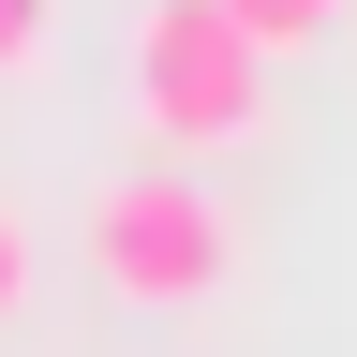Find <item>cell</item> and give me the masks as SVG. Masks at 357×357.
Listing matches in <instances>:
<instances>
[{
    "instance_id": "obj_1",
    "label": "cell",
    "mask_w": 357,
    "mask_h": 357,
    "mask_svg": "<svg viewBox=\"0 0 357 357\" xmlns=\"http://www.w3.org/2000/svg\"><path fill=\"white\" fill-rule=\"evenodd\" d=\"M119 89H134V134L164 164H208V149L268 134V45L238 30V0H134Z\"/></svg>"
},
{
    "instance_id": "obj_3",
    "label": "cell",
    "mask_w": 357,
    "mask_h": 357,
    "mask_svg": "<svg viewBox=\"0 0 357 357\" xmlns=\"http://www.w3.org/2000/svg\"><path fill=\"white\" fill-rule=\"evenodd\" d=\"M238 30L268 45V60H298V45H328V30H342V0H238Z\"/></svg>"
},
{
    "instance_id": "obj_5",
    "label": "cell",
    "mask_w": 357,
    "mask_h": 357,
    "mask_svg": "<svg viewBox=\"0 0 357 357\" xmlns=\"http://www.w3.org/2000/svg\"><path fill=\"white\" fill-rule=\"evenodd\" d=\"M15 312H30V223L0 208V328H15Z\"/></svg>"
},
{
    "instance_id": "obj_2",
    "label": "cell",
    "mask_w": 357,
    "mask_h": 357,
    "mask_svg": "<svg viewBox=\"0 0 357 357\" xmlns=\"http://www.w3.org/2000/svg\"><path fill=\"white\" fill-rule=\"evenodd\" d=\"M75 253H89V283H105L119 312H194V298L238 283V223H223V194L194 164L105 178V194L75 208Z\"/></svg>"
},
{
    "instance_id": "obj_4",
    "label": "cell",
    "mask_w": 357,
    "mask_h": 357,
    "mask_svg": "<svg viewBox=\"0 0 357 357\" xmlns=\"http://www.w3.org/2000/svg\"><path fill=\"white\" fill-rule=\"evenodd\" d=\"M60 60V0H0V75H45Z\"/></svg>"
}]
</instances>
